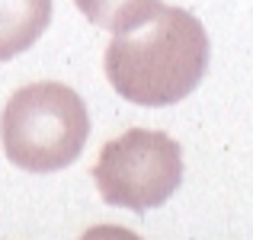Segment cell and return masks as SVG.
Listing matches in <instances>:
<instances>
[{"label":"cell","mask_w":253,"mask_h":240,"mask_svg":"<svg viewBox=\"0 0 253 240\" xmlns=\"http://www.w3.org/2000/svg\"><path fill=\"white\" fill-rule=\"evenodd\" d=\"M209 71V32L192 13L161 6L148 23L116 32L106 51L112 90L135 106H173Z\"/></svg>","instance_id":"6da1fadb"},{"label":"cell","mask_w":253,"mask_h":240,"mask_svg":"<svg viewBox=\"0 0 253 240\" xmlns=\"http://www.w3.org/2000/svg\"><path fill=\"white\" fill-rule=\"evenodd\" d=\"M51 23V0H0V61L29 51Z\"/></svg>","instance_id":"277c9868"},{"label":"cell","mask_w":253,"mask_h":240,"mask_svg":"<svg viewBox=\"0 0 253 240\" xmlns=\"http://www.w3.org/2000/svg\"><path fill=\"white\" fill-rule=\"evenodd\" d=\"M90 116L81 93L55 80L26 83L6 99L0 141L10 163L29 173H55L84 154Z\"/></svg>","instance_id":"7a4b0ae2"},{"label":"cell","mask_w":253,"mask_h":240,"mask_svg":"<svg viewBox=\"0 0 253 240\" xmlns=\"http://www.w3.org/2000/svg\"><path fill=\"white\" fill-rule=\"evenodd\" d=\"M74 3L93 26L109 32L135 29V26L148 23L164 6L161 0H74Z\"/></svg>","instance_id":"5b68a950"},{"label":"cell","mask_w":253,"mask_h":240,"mask_svg":"<svg viewBox=\"0 0 253 240\" xmlns=\"http://www.w3.org/2000/svg\"><path fill=\"white\" fill-rule=\"evenodd\" d=\"M81 240H141V237L131 234L128 228H119V224H96V228L84 231Z\"/></svg>","instance_id":"8992f818"},{"label":"cell","mask_w":253,"mask_h":240,"mask_svg":"<svg viewBox=\"0 0 253 240\" xmlns=\"http://www.w3.org/2000/svg\"><path fill=\"white\" fill-rule=\"evenodd\" d=\"M93 183L103 202L116 208H161L183 183V151L164 131L131 128L103 144Z\"/></svg>","instance_id":"3957f363"}]
</instances>
